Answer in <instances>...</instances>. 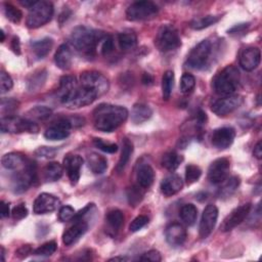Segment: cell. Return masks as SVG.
Returning a JSON list of instances; mask_svg holds the SVG:
<instances>
[{"instance_id": "1", "label": "cell", "mask_w": 262, "mask_h": 262, "mask_svg": "<svg viewBox=\"0 0 262 262\" xmlns=\"http://www.w3.org/2000/svg\"><path fill=\"white\" fill-rule=\"evenodd\" d=\"M128 118V110L122 105L101 103L93 111L94 127L102 132H113Z\"/></svg>"}, {"instance_id": "2", "label": "cell", "mask_w": 262, "mask_h": 262, "mask_svg": "<svg viewBox=\"0 0 262 262\" xmlns=\"http://www.w3.org/2000/svg\"><path fill=\"white\" fill-rule=\"evenodd\" d=\"M105 34L85 26L76 27L70 35V44L81 54L92 56Z\"/></svg>"}, {"instance_id": "3", "label": "cell", "mask_w": 262, "mask_h": 262, "mask_svg": "<svg viewBox=\"0 0 262 262\" xmlns=\"http://www.w3.org/2000/svg\"><path fill=\"white\" fill-rule=\"evenodd\" d=\"M239 84V72L234 66H226L212 80V86L217 94L231 95Z\"/></svg>"}, {"instance_id": "4", "label": "cell", "mask_w": 262, "mask_h": 262, "mask_svg": "<svg viewBox=\"0 0 262 262\" xmlns=\"http://www.w3.org/2000/svg\"><path fill=\"white\" fill-rule=\"evenodd\" d=\"M97 97L98 95L93 90L80 85L78 82V85L68 93L60 96L59 100L70 108H78L91 104Z\"/></svg>"}, {"instance_id": "5", "label": "cell", "mask_w": 262, "mask_h": 262, "mask_svg": "<svg viewBox=\"0 0 262 262\" xmlns=\"http://www.w3.org/2000/svg\"><path fill=\"white\" fill-rule=\"evenodd\" d=\"M53 15V5L49 1H36L27 16V26L31 29L47 24Z\"/></svg>"}, {"instance_id": "6", "label": "cell", "mask_w": 262, "mask_h": 262, "mask_svg": "<svg viewBox=\"0 0 262 262\" xmlns=\"http://www.w3.org/2000/svg\"><path fill=\"white\" fill-rule=\"evenodd\" d=\"M155 45L161 52H169L181 45L178 31L171 25L162 26L155 38Z\"/></svg>"}, {"instance_id": "7", "label": "cell", "mask_w": 262, "mask_h": 262, "mask_svg": "<svg viewBox=\"0 0 262 262\" xmlns=\"http://www.w3.org/2000/svg\"><path fill=\"white\" fill-rule=\"evenodd\" d=\"M159 12V7L151 1H136L128 6L126 17L131 21H139L154 18Z\"/></svg>"}, {"instance_id": "8", "label": "cell", "mask_w": 262, "mask_h": 262, "mask_svg": "<svg viewBox=\"0 0 262 262\" xmlns=\"http://www.w3.org/2000/svg\"><path fill=\"white\" fill-rule=\"evenodd\" d=\"M1 130L2 132L9 133H37L39 127L34 121L28 118L6 116L1 118Z\"/></svg>"}, {"instance_id": "9", "label": "cell", "mask_w": 262, "mask_h": 262, "mask_svg": "<svg viewBox=\"0 0 262 262\" xmlns=\"http://www.w3.org/2000/svg\"><path fill=\"white\" fill-rule=\"evenodd\" d=\"M79 84L93 90L98 97L108 91L110 83L107 78L96 71H86L81 73Z\"/></svg>"}, {"instance_id": "10", "label": "cell", "mask_w": 262, "mask_h": 262, "mask_svg": "<svg viewBox=\"0 0 262 262\" xmlns=\"http://www.w3.org/2000/svg\"><path fill=\"white\" fill-rule=\"evenodd\" d=\"M212 51V44L209 40H203L198 43L189 52L186 64L194 70L204 69L210 58Z\"/></svg>"}, {"instance_id": "11", "label": "cell", "mask_w": 262, "mask_h": 262, "mask_svg": "<svg viewBox=\"0 0 262 262\" xmlns=\"http://www.w3.org/2000/svg\"><path fill=\"white\" fill-rule=\"evenodd\" d=\"M36 179V167L31 161H28L27 165L17 170L16 174L12 178V189L16 193L26 191Z\"/></svg>"}, {"instance_id": "12", "label": "cell", "mask_w": 262, "mask_h": 262, "mask_svg": "<svg viewBox=\"0 0 262 262\" xmlns=\"http://www.w3.org/2000/svg\"><path fill=\"white\" fill-rule=\"evenodd\" d=\"M230 170L229 160L226 158H218L214 160L208 169V179L213 184H220L228 178Z\"/></svg>"}, {"instance_id": "13", "label": "cell", "mask_w": 262, "mask_h": 262, "mask_svg": "<svg viewBox=\"0 0 262 262\" xmlns=\"http://www.w3.org/2000/svg\"><path fill=\"white\" fill-rule=\"evenodd\" d=\"M242 102L243 99L239 95H226L215 100L211 106V110L217 116L223 117L235 111L242 104Z\"/></svg>"}, {"instance_id": "14", "label": "cell", "mask_w": 262, "mask_h": 262, "mask_svg": "<svg viewBox=\"0 0 262 262\" xmlns=\"http://www.w3.org/2000/svg\"><path fill=\"white\" fill-rule=\"evenodd\" d=\"M251 210V204L247 203V204H243L238 207H236L235 209H233L223 220L220 228L222 231L226 232V231H230L231 229H233L234 227H236L237 225H239L249 215Z\"/></svg>"}, {"instance_id": "15", "label": "cell", "mask_w": 262, "mask_h": 262, "mask_svg": "<svg viewBox=\"0 0 262 262\" xmlns=\"http://www.w3.org/2000/svg\"><path fill=\"white\" fill-rule=\"evenodd\" d=\"M218 218V209L215 205L209 204L203 211L200 222V237L206 238L213 231Z\"/></svg>"}, {"instance_id": "16", "label": "cell", "mask_w": 262, "mask_h": 262, "mask_svg": "<svg viewBox=\"0 0 262 262\" xmlns=\"http://www.w3.org/2000/svg\"><path fill=\"white\" fill-rule=\"evenodd\" d=\"M59 200L55 195L48 192H42L36 198L33 205V211L37 215L47 214L53 212L59 206Z\"/></svg>"}, {"instance_id": "17", "label": "cell", "mask_w": 262, "mask_h": 262, "mask_svg": "<svg viewBox=\"0 0 262 262\" xmlns=\"http://www.w3.org/2000/svg\"><path fill=\"white\" fill-rule=\"evenodd\" d=\"M235 137V130L232 127H220L213 131L211 142L218 149L229 147Z\"/></svg>"}, {"instance_id": "18", "label": "cell", "mask_w": 262, "mask_h": 262, "mask_svg": "<svg viewBox=\"0 0 262 262\" xmlns=\"http://www.w3.org/2000/svg\"><path fill=\"white\" fill-rule=\"evenodd\" d=\"M72 124L69 119L62 118L54 122L52 126L46 129L44 137L48 140H61L70 135Z\"/></svg>"}, {"instance_id": "19", "label": "cell", "mask_w": 262, "mask_h": 262, "mask_svg": "<svg viewBox=\"0 0 262 262\" xmlns=\"http://www.w3.org/2000/svg\"><path fill=\"white\" fill-rule=\"evenodd\" d=\"M239 66L245 71L255 70L261 60V52L258 47H246L239 52Z\"/></svg>"}, {"instance_id": "20", "label": "cell", "mask_w": 262, "mask_h": 262, "mask_svg": "<svg viewBox=\"0 0 262 262\" xmlns=\"http://www.w3.org/2000/svg\"><path fill=\"white\" fill-rule=\"evenodd\" d=\"M165 236L167 243L170 246L179 247L186 239V229L182 224L178 222H172L166 227Z\"/></svg>"}, {"instance_id": "21", "label": "cell", "mask_w": 262, "mask_h": 262, "mask_svg": "<svg viewBox=\"0 0 262 262\" xmlns=\"http://www.w3.org/2000/svg\"><path fill=\"white\" fill-rule=\"evenodd\" d=\"M87 229L88 224L86 221H84L83 219L75 221V223L63 232L62 243L66 246H71L75 244L87 231Z\"/></svg>"}, {"instance_id": "22", "label": "cell", "mask_w": 262, "mask_h": 262, "mask_svg": "<svg viewBox=\"0 0 262 262\" xmlns=\"http://www.w3.org/2000/svg\"><path fill=\"white\" fill-rule=\"evenodd\" d=\"M83 162H84V160L82 159V157H80L78 155L68 156L63 160V164H64V168L68 173V177H69L71 183L74 185L77 184L80 179V170L83 165Z\"/></svg>"}, {"instance_id": "23", "label": "cell", "mask_w": 262, "mask_h": 262, "mask_svg": "<svg viewBox=\"0 0 262 262\" xmlns=\"http://www.w3.org/2000/svg\"><path fill=\"white\" fill-rule=\"evenodd\" d=\"M182 186H183V181L180 178V176H178L177 174H171L162 180L160 188H161V192L165 196L169 198L176 194L178 191H180Z\"/></svg>"}, {"instance_id": "24", "label": "cell", "mask_w": 262, "mask_h": 262, "mask_svg": "<svg viewBox=\"0 0 262 262\" xmlns=\"http://www.w3.org/2000/svg\"><path fill=\"white\" fill-rule=\"evenodd\" d=\"M28 163L26 157L20 152H8L1 159L3 168L7 170H19Z\"/></svg>"}, {"instance_id": "25", "label": "cell", "mask_w": 262, "mask_h": 262, "mask_svg": "<svg viewBox=\"0 0 262 262\" xmlns=\"http://www.w3.org/2000/svg\"><path fill=\"white\" fill-rule=\"evenodd\" d=\"M136 180L141 188H148L155 180V171L148 164H141L136 172Z\"/></svg>"}, {"instance_id": "26", "label": "cell", "mask_w": 262, "mask_h": 262, "mask_svg": "<svg viewBox=\"0 0 262 262\" xmlns=\"http://www.w3.org/2000/svg\"><path fill=\"white\" fill-rule=\"evenodd\" d=\"M54 62L57 68L60 70H69L72 66V51L69 45L61 44L55 54H54Z\"/></svg>"}, {"instance_id": "27", "label": "cell", "mask_w": 262, "mask_h": 262, "mask_svg": "<svg viewBox=\"0 0 262 262\" xmlns=\"http://www.w3.org/2000/svg\"><path fill=\"white\" fill-rule=\"evenodd\" d=\"M152 115L151 108L145 103H135L131 111V120L135 124L147 121Z\"/></svg>"}, {"instance_id": "28", "label": "cell", "mask_w": 262, "mask_h": 262, "mask_svg": "<svg viewBox=\"0 0 262 262\" xmlns=\"http://www.w3.org/2000/svg\"><path fill=\"white\" fill-rule=\"evenodd\" d=\"M88 168L94 174H102L107 168V161L103 156L96 152H91L87 157Z\"/></svg>"}, {"instance_id": "29", "label": "cell", "mask_w": 262, "mask_h": 262, "mask_svg": "<svg viewBox=\"0 0 262 262\" xmlns=\"http://www.w3.org/2000/svg\"><path fill=\"white\" fill-rule=\"evenodd\" d=\"M132 152H133V143L128 138H124L123 143H122L121 156H120V159L116 166V171L118 173H121L124 170V168L126 167V165L128 164V162L130 160Z\"/></svg>"}, {"instance_id": "30", "label": "cell", "mask_w": 262, "mask_h": 262, "mask_svg": "<svg viewBox=\"0 0 262 262\" xmlns=\"http://www.w3.org/2000/svg\"><path fill=\"white\" fill-rule=\"evenodd\" d=\"M119 46L122 50H131L137 44V36L131 30H125L118 35Z\"/></svg>"}, {"instance_id": "31", "label": "cell", "mask_w": 262, "mask_h": 262, "mask_svg": "<svg viewBox=\"0 0 262 262\" xmlns=\"http://www.w3.org/2000/svg\"><path fill=\"white\" fill-rule=\"evenodd\" d=\"M31 46H32V50H33L34 54L36 55V57L37 58H43L51 50V48L53 46V40L51 38L46 37V38H43L41 40L33 42L31 44Z\"/></svg>"}, {"instance_id": "32", "label": "cell", "mask_w": 262, "mask_h": 262, "mask_svg": "<svg viewBox=\"0 0 262 262\" xmlns=\"http://www.w3.org/2000/svg\"><path fill=\"white\" fill-rule=\"evenodd\" d=\"M63 168L57 162L48 163L43 169V177L48 182H54L62 176Z\"/></svg>"}, {"instance_id": "33", "label": "cell", "mask_w": 262, "mask_h": 262, "mask_svg": "<svg viewBox=\"0 0 262 262\" xmlns=\"http://www.w3.org/2000/svg\"><path fill=\"white\" fill-rule=\"evenodd\" d=\"M239 178L236 176H232L226 178L222 183V186L219 188L218 195L221 199H227L233 194V192L237 189L239 185Z\"/></svg>"}, {"instance_id": "34", "label": "cell", "mask_w": 262, "mask_h": 262, "mask_svg": "<svg viewBox=\"0 0 262 262\" xmlns=\"http://www.w3.org/2000/svg\"><path fill=\"white\" fill-rule=\"evenodd\" d=\"M181 162H182V157L174 150L165 152L161 160L162 166L169 171L176 170L179 167V165L181 164Z\"/></svg>"}, {"instance_id": "35", "label": "cell", "mask_w": 262, "mask_h": 262, "mask_svg": "<svg viewBox=\"0 0 262 262\" xmlns=\"http://www.w3.org/2000/svg\"><path fill=\"white\" fill-rule=\"evenodd\" d=\"M105 221L108 227L116 232L122 227L124 223V214L118 209H113L106 213Z\"/></svg>"}, {"instance_id": "36", "label": "cell", "mask_w": 262, "mask_h": 262, "mask_svg": "<svg viewBox=\"0 0 262 262\" xmlns=\"http://www.w3.org/2000/svg\"><path fill=\"white\" fill-rule=\"evenodd\" d=\"M181 220L188 226H191L194 224L196 218H198V209L192 204H186L183 205L179 212Z\"/></svg>"}, {"instance_id": "37", "label": "cell", "mask_w": 262, "mask_h": 262, "mask_svg": "<svg viewBox=\"0 0 262 262\" xmlns=\"http://www.w3.org/2000/svg\"><path fill=\"white\" fill-rule=\"evenodd\" d=\"M220 17H221L220 15H206V16L193 18L189 23V26L193 30H202L216 24L220 19Z\"/></svg>"}, {"instance_id": "38", "label": "cell", "mask_w": 262, "mask_h": 262, "mask_svg": "<svg viewBox=\"0 0 262 262\" xmlns=\"http://www.w3.org/2000/svg\"><path fill=\"white\" fill-rule=\"evenodd\" d=\"M174 86V73L172 71H166L162 78V97L168 100L171 96Z\"/></svg>"}, {"instance_id": "39", "label": "cell", "mask_w": 262, "mask_h": 262, "mask_svg": "<svg viewBox=\"0 0 262 262\" xmlns=\"http://www.w3.org/2000/svg\"><path fill=\"white\" fill-rule=\"evenodd\" d=\"M52 114L51 108L45 106V105H37L33 108H31L28 112L29 118L30 120H45L47 118H49Z\"/></svg>"}, {"instance_id": "40", "label": "cell", "mask_w": 262, "mask_h": 262, "mask_svg": "<svg viewBox=\"0 0 262 262\" xmlns=\"http://www.w3.org/2000/svg\"><path fill=\"white\" fill-rule=\"evenodd\" d=\"M46 80V71L41 70L39 72L34 73L31 78L28 80V89L33 91L35 89L40 88Z\"/></svg>"}, {"instance_id": "41", "label": "cell", "mask_w": 262, "mask_h": 262, "mask_svg": "<svg viewBox=\"0 0 262 262\" xmlns=\"http://www.w3.org/2000/svg\"><path fill=\"white\" fill-rule=\"evenodd\" d=\"M195 87V78L188 73H184L180 80V91L183 94H189Z\"/></svg>"}, {"instance_id": "42", "label": "cell", "mask_w": 262, "mask_h": 262, "mask_svg": "<svg viewBox=\"0 0 262 262\" xmlns=\"http://www.w3.org/2000/svg\"><path fill=\"white\" fill-rule=\"evenodd\" d=\"M143 198V192L139 185H133L127 189V199L130 206H136L141 202Z\"/></svg>"}, {"instance_id": "43", "label": "cell", "mask_w": 262, "mask_h": 262, "mask_svg": "<svg viewBox=\"0 0 262 262\" xmlns=\"http://www.w3.org/2000/svg\"><path fill=\"white\" fill-rule=\"evenodd\" d=\"M4 13H5V16L14 24L19 23L23 17L21 11L10 3H4Z\"/></svg>"}, {"instance_id": "44", "label": "cell", "mask_w": 262, "mask_h": 262, "mask_svg": "<svg viewBox=\"0 0 262 262\" xmlns=\"http://www.w3.org/2000/svg\"><path fill=\"white\" fill-rule=\"evenodd\" d=\"M57 249V245L54 241L47 242L37 248L35 251H33V254L36 256H42V257H48L51 256Z\"/></svg>"}, {"instance_id": "45", "label": "cell", "mask_w": 262, "mask_h": 262, "mask_svg": "<svg viewBox=\"0 0 262 262\" xmlns=\"http://www.w3.org/2000/svg\"><path fill=\"white\" fill-rule=\"evenodd\" d=\"M202 175V170L195 165H187L185 168V182L186 184H192L199 180Z\"/></svg>"}, {"instance_id": "46", "label": "cell", "mask_w": 262, "mask_h": 262, "mask_svg": "<svg viewBox=\"0 0 262 262\" xmlns=\"http://www.w3.org/2000/svg\"><path fill=\"white\" fill-rule=\"evenodd\" d=\"M18 101L13 98H3L1 100V114L12 116V114L17 110ZM6 117V116H4Z\"/></svg>"}, {"instance_id": "47", "label": "cell", "mask_w": 262, "mask_h": 262, "mask_svg": "<svg viewBox=\"0 0 262 262\" xmlns=\"http://www.w3.org/2000/svg\"><path fill=\"white\" fill-rule=\"evenodd\" d=\"M93 143L96 147H98L100 150L108 154H115L118 150V145L116 143H110L103 141L101 138H94Z\"/></svg>"}, {"instance_id": "48", "label": "cell", "mask_w": 262, "mask_h": 262, "mask_svg": "<svg viewBox=\"0 0 262 262\" xmlns=\"http://www.w3.org/2000/svg\"><path fill=\"white\" fill-rule=\"evenodd\" d=\"M147 223H148V217L145 215H139L131 221L129 225V230L131 232H136L140 230L142 227H144Z\"/></svg>"}, {"instance_id": "49", "label": "cell", "mask_w": 262, "mask_h": 262, "mask_svg": "<svg viewBox=\"0 0 262 262\" xmlns=\"http://www.w3.org/2000/svg\"><path fill=\"white\" fill-rule=\"evenodd\" d=\"M100 44H101L100 51H101L102 55H104V56L111 54L114 51V49H115L114 39H113V37L111 35H105L103 37V39L101 40Z\"/></svg>"}, {"instance_id": "50", "label": "cell", "mask_w": 262, "mask_h": 262, "mask_svg": "<svg viewBox=\"0 0 262 262\" xmlns=\"http://www.w3.org/2000/svg\"><path fill=\"white\" fill-rule=\"evenodd\" d=\"M13 86V82L11 77L5 73L4 71H2L0 73V92L3 94L7 91H9Z\"/></svg>"}, {"instance_id": "51", "label": "cell", "mask_w": 262, "mask_h": 262, "mask_svg": "<svg viewBox=\"0 0 262 262\" xmlns=\"http://www.w3.org/2000/svg\"><path fill=\"white\" fill-rule=\"evenodd\" d=\"M76 212L75 210L71 207V206H63L59 209V212H58V218L60 221L62 222H67V221H70L74 218Z\"/></svg>"}, {"instance_id": "52", "label": "cell", "mask_w": 262, "mask_h": 262, "mask_svg": "<svg viewBox=\"0 0 262 262\" xmlns=\"http://www.w3.org/2000/svg\"><path fill=\"white\" fill-rule=\"evenodd\" d=\"M11 215H12L13 219H16V220L24 219V218L27 217V215H28V209H27V207L25 206V204L16 205V206L12 209Z\"/></svg>"}, {"instance_id": "53", "label": "cell", "mask_w": 262, "mask_h": 262, "mask_svg": "<svg viewBox=\"0 0 262 262\" xmlns=\"http://www.w3.org/2000/svg\"><path fill=\"white\" fill-rule=\"evenodd\" d=\"M139 260L149 261V262H160L162 260V257H161V254L159 251L150 250V251L144 253L142 256H140Z\"/></svg>"}, {"instance_id": "54", "label": "cell", "mask_w": 262, "mask_h": 262, "mask_svg": "<svg viewBox=\"0 0 262 262\" xmlns=\"http://www.w3.org/2000/svg\"><path fill=\"white\" fill-rule=\"evenodd\" d=\"M56 154V149L48 146H40L36 149L35 155L41 158H52Z\"/></svg>"}, {"instance_id": "55", "label": "cell", "mask_w": 262, "mask_h": 262, "mask_svg": "<svg viewBox=\"0 0 262 262\" xmlns=\"http://www.w3.org/2000/svg\"><path fill=\"white\" fill-rule=\"evenodd\" d=\"M32 252H33V250H32V248H31L29 245H24V246H21L20 248H18V249L16 250L15 255H16L18 258L24 259V258L28 257Z\"/></svg>"}, {"instance_id": "56", "label": "cell", "mask_w": 262, "mask_h": 262, "mask_svg": "<svg viewBox=\"0 0 262 262\" xmlns=\"http://www.w3.org/2000/svg\"><path fill=\"white\" fill-rule=\"evenodd\" d=\"M11 49L14 53L20 54V42L18 37H13L11 40Z\"/></svg>"}, {"instance_id": "57", "label": "cell", "mask_w": 262, "mask_h": 262, "mask_svg": "<svg viewBox=\"0 0 262 262\" xmlns=\"http://www.w3.org/2000/svg\"><path fill=\"white\" fill-rule=\"evenodd\" d=\"M249 27V24H239V25H236L234 26L233 28H231L228 33L230 34H233V33H241L243 31H245L247 28Z\"/></svg>"}, {"instance_id": "58", "label": "cell", "mask_w": 262, "mask_h": 262, "mask_svg": "<svg viewBox=\"0 0 262 262\" xmlns=\"http://www.w3.org/2000/svg\"><path fill=\"white\" fill-rule=\"evenodd\" d=\"M0 212H1L2 218L7 217V216L9 215V213H10V211H9V205H8L7 203H5V202L2 201L1 204H0Z\"/></svg>"}, {"instance_id": "59", "label": "cell", "mask_w": 262, "mask_h": 262, "mask_svg": "<svg viewBox=\"0 0 262 262\" xmlns=\"http://www.w3.org/2000/svg\"><path fill=\"white\" fill-rule=\"evenodd\" d=\"M254 156L258 160H260L262 158V143H261V141H258L257 144L255 145V147H254Z\"/></svg>"}, {"instance_id": "60", "label": "cell", "mask_w": 262, "mask_h": 262, "mask_svg": "<svg viewBox=\"0 0 262 262\" xmlns=\"http://www.w3.org/2000/svg\"><path fill=\"white\" fill-rule=\"evenodd\" d=\"M141 82L144 84V85H151L152 82H154V78L150 74L148 73H144L142 75V78H141Z\"/></svg>"}, {"instance_id": "61", "label": "cell", "mask_w": 262, "mask_h": 262, "mask_svg": "<svg viewBox=\"0 0 262 262\" xmlns=\"http://www.w3.org/2000/svg\"><path fill=\"white\" fill-rule=\"evenodd\" d=\"M125 260H127L126 257H114L110 259V261H125Z\"/></svg>"}, {"instance_id": "62", "label": "cell", "mask_w": 262, "mask_h": 262, "mask_svg": "<svg viewBox=\"0 0 262 262\" xmlns=\"http://www.w3.org/2000/svg\"><path fill=\"white\" fill-rule=\"evenodd\" d=\"M0 35H1V39H0V41H1V42H3V41H4V39H5V35H4L3 30H1V31H0Z\"/></svg>"}, {"instance_id": "63", "label": "cell", "mask_w": 262, "mask_h": 262, "mask_svg": "<svg viewBox=\"0 0 262 262\" xmlns=\"http://www.w3.org/2000/svg\"><path fill=\"white\" fill-rule=\"evenodd\" d=\"M4 254H5V252H4V248L3 247H1V255H2V261H4L5 259H4Z\"/></svg>"}]
</instances>
